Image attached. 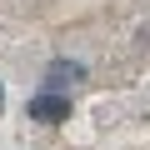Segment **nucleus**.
<instances>
[{"instance_id": "nucleus-1", "label": "nucleus", "mask_w": 150, "mask_h": 150, "mask_svg": "<svg viewBox=\"0 0 150 150\" xmlns=\"http://www.w3.org/2000/svg\"><path fill=\"white\" fill-rule=\"evenodd\" d=\"M25 115L40 120V125H60V120H70V95H60V90H35V95L25 100Z\"/></svg>"}, {"instance_id": "nucleus-2", "label": "nucleus", "mask_w": 150, "mask_h": 150, "mask_svg": "<svg viewBox=\"0 0 150 150\" xmlns=\"http://www.w3.org/2000/svg\"><path fill=\"white\" fill-rule=\"evenodd\" d=\"M75 80H85V65H80V60H50L40 90H65V85H75Z\"/></svg>"}, {"instance_id": "nucleus-3", "label": "nucleus", "mask_w": 150, "mask_h": 150, "mask_svg": "<svg viewBox=\"0 0 150 150\" xmlns=\"http://www.w3.org/2000/svg\"><path fill=\"white\" fill-rule=\"evenodd\" d=\"M0 110H5V85H0Z\"/></svg>"}]
</instances>
